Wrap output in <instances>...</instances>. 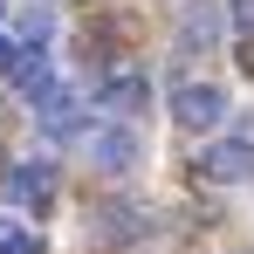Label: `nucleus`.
<instances>
[{
    "label": "nucleus",
    "mask_w": 254,
    "mask_h": 254,
    "mask_svg": "<svg viewBox=\"0 0 254 254\" xmlns=\"http://www.w3.org/2000/svg\"><path fill=\"white\" fill-rule=\"evenodd\" d=\"M89 103L124 124V117H137V110H151V76H144V69H103L96 89H89Z\"/></svg>",
    "instance_id": "obj_1"
},
{
    "label": "nucleus",
    "mask_w": 254,
    "mask_h": 254,
    "mask_svg": "<svg viewBox=\"0 0 254 254\" xmlns=\"http://www.w3.org/2000/svg\"><path fill=\"white\" fill-rule=\"evenodd\" d=\"M199 179L206 186H248L254 179V137H213L199 151Z\"/></svg>",
    "instance_id": "obj_2"
},
{
    "label": "nucleus",
    "mask_w": 254,
    "mask_h": 254,
    "mask_svg": "<svg viewBox=\"0 0 254 254\" xmlns=\"http://www.w3.org/2000/svg\"><path fill=\"white\" fill-rule=\"evenodd\" d=\"M227 28H234V21H227V0H186V7H179V48L213 55Z\"/></svg>",
    "instance_id": "obj_3"
},
{
    "label": "nucleus",
    "mask_w": 254,
    "mask_h": 254,
    "mask_svg": "<svg viewBox=\"0 0 254 254\" xmlns=\"http://www.w3.org/2000/svg\"><path fill=\"white\" fill-rule=\"evenodd\" d=\"M172 117H179L186 130H220L227 89H220V83H179V89H172Z\"/></svg>",
    "instance_id": "obj_4"
},
{
    "label": "nucleus",
    "mask_w": 254,
    "mask_h": 254,
    "mask_svg": "<svg viewBox=\"0 0 254 254\" xmlns=\"http://www.w3.org/2000/svg\"><path fill=\"white\" fill-rule=\"evenodd\" d=\"M89 165H103V172H137V165H144V137H137L130 124L89 130Z\"/></svg>",
    "instance_id": "obj_5"
},
{
    "label": "nucleus",
    "mask_w": 254,
    "mask_h": 254,
    "mask_svg": "<svg viewBox=\"0 0 254 254\" xmlns=\"http://www.w3.org/2000/svg\"><path fill=\"white\" fill-rule=\"evenodd\" d=\"M89 220H96L89 234H96L103 248H124V241H144V234H151V213H144V206H130V199H103Z\"/></svg>",
    "instance_id": "obj_6"
},
{
    "label": "nucleus",
    "mask_w": 254,
    "mask_h": 254,
    "mask_svg": "<svg viewBox=\"0 0 254 254\" xmlns=\"http://www.w3.org/2000/svg\"><path fill=\"white\" fill-rule=\"evenodd\" d=\"M7 192H14L21 206H35V213H42L48 199H55V165H48V158H35V165H14V172H7Z\"/></svg>",
    "instance_id": "obj_7"
},
{
    "label": "nucleus",
    "mask_w": 254,
    "mask_h": 254,
    "mask_svg": "<svg viewBox=\"0 0 254 254\" xmlns=\"http://www.w3.org/2000/svg\"><path fill=\"white\" fill-rule=\"evenodd\" d=\"M14 89H21V96H35V103L55 89V69H48V55H42V48H28V55L14 62Z\"/></svg>",
    "instance_id": "obj_8"
},
{
    "label": "nucleus",
    "mask_w": 254,
    "mask_h": 254,
    "mask_svg": "<svg viewBox=\"0 0 254 254\" xmlns=\"http://www.w3.org/2000/svg\"><path fill=\"white\" fill-rule=\"evenodd\" d=\"M48 42V7H28L21 14V48H42Z\"/></svg>",
    "instance_id": "obj_9"
},
{
    "label": "nucleus",
    "mask_w": 254,
    "mask_h": 254,
    "mask_svg": "<svg viewBox=\"0 0 254 254\" xmlns=\"http://www.w3.org/2000/svg\"><path fill=\"white\" fill-rule=\"evenodd\" d=\"M227 21H234L241 42H254V0H227Z\"/></svg>",
    "instance_id": "obj_10"
},
{
    "label": "nucleus",
    "mask_w": 254,
    "mask_h": 254,
    "mask_svg": "<svg viewBox=\"0 0 254 254\" xmlns=\"http://www.w3.org/2000/svg\"><path fill=\"white\" fill-rule=\"evenodd\" d=\"M0 254H42V241L21 234V227H7V234H0Z\"/></svg>",
    "instance_id": "obj_11"
},
{
    "label": "nucleus",
    "mask_w": 254,
    "mask_h": 254,
    "mask_svg": "<svg viewBox=\"0 0 254 254\" xmlns=\"http://www.w3.org/2000/svg\"><path fill=\"white\" fill-rule=\"evenodd\" d=\"M21 55H28V48H21V42H7V35H0V69H14Z\"/></svg>",
    "instance_id": "obj_12"
},
{
    "label": "nucleus",
    "mask_w": 254,
    "mask_h": 254,
    "mask_svg": "<svg viewBox=\"0 0 254 254\" xmlns=\"http://www.w3.org/2000/svg\"><path fill=\"white\" fill-rule=\"evenodd\" d=\"M241 69H248V76H254V42H241Z\"/></svg>",
    "instance_id": "obj_13"
},
{
    "label": "nucleus",
    "mask_w": 254,
    "mask_h": 254,
    "mask_svg": "<svg viewBox=\"0 0 254 254\" xmlns=\"http://www.w3.org/2000/svg\"><path fill=\"white\" fill-rule=\"evenodd\" d=\"M234 254H254V248H234Z\"/></svg>",
    "instance_id": "obj_14"
},
{
    "label": "nucleus",
    "mask_w": 254,
    "mask_h": 254,
    "mask_svg": "<svg viewBox=\"0 0 254 254\" xmlns=\"http://www.w3.org/2000/svg\"><path fill=\"white\" fill-rule=\"evenodd\" d=\"M0 14H7V0H0Z\"/></svg>",
    "instance_id": "obj_15"
},
{
    "label": "nucleus",
    "mask_w": 254,
    "mask_h": 254,
    "mask_svg": "<svg viewBox=\"0 0 254 254\" xmlns=\"http://www.w3.org/2000/svg\"><path fill=\"white\" fill-rule=\"evenodd\" d=\"M0 172H7V158H0Z\"/></svg>",
    "instance_id": "obj_16"
}]
</instances>
